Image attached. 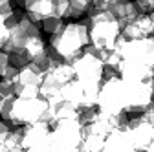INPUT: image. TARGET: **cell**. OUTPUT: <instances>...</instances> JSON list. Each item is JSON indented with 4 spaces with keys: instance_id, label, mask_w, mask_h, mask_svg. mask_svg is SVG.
<instances>
[{
    "instance_id": "obj_1",
    "label": "cell",
    "mask_w": 154,
    "mask_h": 152,
    "mask_svg": "<svg viewBox=\"0 0 154 152\" xmlns=\"http://www.w3.org/2000/svg\"><path fill=\"white\" fill-rule=\"evenodd\" d=\"M86 44H90L86 26L83 22H70L64 24L55 35H51L50 46L46 48L53 59L61 62H72L75 57L81 55Z\"/></svg>"
},
{
    "instance_id": "obj_2",
    "label": "cell",
    "mask_w": 154,
    "mask_h": 152,
    "mask_svg": "<svg viewBox=\"0 0 154 152\" xmlns=\"http://www.w3.org/2000/svg\"><path fill=\"white\" fill-rule=\"evenodd\" d=\"M83 24L88 29L90 44L97 50H110L118 41V37L121 35V26L110 11L90 13Z\"/></svg>"
},
{
    "instance_id": "obj_3",
    "label": "cell",
    "mask_w": 154,
    "mask_h": 152,
    "mask_svg": "<svg viewBox=\"0 0 154 152\" xmlns=\"http://www.w3.org/2000/svg\"><path fill=\"white\" fill-rule=\"evenodd\" d=\"M13 126H24L31 123H48L51 125V110L42 97L31 99H13V110L9 121Z\"/></svg>"
},
{
    "instance_id": "obj_4",
    "label": "cell",
    "mask_w": 154,
    "mask_h": 152,
    "mask_svg": "<svg viewBox=\"0 0 154 152\" xmlns=\"http://www.w3.org/2000/svg\"><path fill=\"white\" fill-rule=\"evenodd\" d=\"M125 84L119 75L103 77L97 92V110L110 116H121L125 112Z\"/></svg>"
},
{
    "instance_id": "obj_5",
    "label": "cell",
    "mask_w": 154,
    "mask_h": 152,
    "mask_svg": "<svg viewBox=\"0 0 154 152\" xmlns=\"http://www.w3.org/2000/svg\"><path fill=\"white\" fill-rule=\"evenodd\" d=\"M83 139V125L79 119H66L53 125V130H50V148L51 152H75L79 150Z\"/></svg>"
},
{
    "instance_id": "obj_6",
    "label": "cell",
    "mask_w": 154,
    "mask_h": 152,
    "mask_svg": "<svg viewBox=\"0 0 154 152\" xmlns=\"http://www.w3.org/2000/svg\"><path fill=\"white\" fill-rule=\"evenodd\" d=\"M99 50L92 46V44H86L81 51L79 57L70 62L72 68H73V73H75V79L77 81H83V83H101L103 81V70H105V64L99 57Z\"/></svg>"
},
{
    "instance_id": "obj_7",
    "label": "cell",
    "mask_w": 154,
    "mask_h": 152,
    "mask_svg": "<svg viewBox=\"0 0 154 152\" xmlns=\"http://www.w3.org/2000/svg\"><path fill=\"white\" fill-rule=\"evenodd\" d=\"M125 112L136 114L143 112L152 103V92H154V79L149 81H128L125 83Z\"/></svg>"
},
{
    "instance_id": "obj_8",
    "label": "cell",
    "mask_w": 154,
    "mask_h": 152,
    "mask_svg": "<svg viewBox=\"0 0 154 152\" xmlns=\"http://www.w3.org/2000/svg\"><path fill=\"white\" fill-rule=\"evenodd\" d=\"M119 53H121V61L141 64L154 71V37L125 41Z\"/></svg>"
},
{
    "instance_id": "obj_9",
    "label": "cell",
    "mask_w": 154,
    "mask_h": 152,
    "mask_svg": "<svg viewBox=\"0 0 154 152\" xmlns=\"http://www.w3.org/2000/svg\"><path fill=\"white\" fill-rule=\"evenodd\" d=\"M125 130H127L134 148L140 150V152H145L154 141V126L150 123H147L143 117L128 119L125 125Z\"/></svg>"
},
{
    "instance_id": "obj_10",
    "label": "cell",
    "mask_w": 154,
    "mask_h": 152,
    "mask_svg": "<svg viewBox=\"0 0 154 152\" xmlns=\"http://www.w3.org/2000/svg\"><path fill=\"white\" fill-rule=\"evenodd\" d=\"M152 33H154V20L150 15H143V13L121 28V35L125 37V41L145 39V37H152Z\"/></svg>"
},
{
    "instance_id": "obj_11",
    "label": "cell",
    "mask_w": 154,
    "mask_h": 152,
    "mask_svg": "<svg viewBox=\"0 0 154 152\" xmlns=\"http://www.w3.org/2000/svg\"><path fill=\"white\" fill-rule=\"evenodd\" d=\"M103 152H140V150L134 148V145H132V141H130V138L127 134V130L123 126V128L114 130L105 139Z\"/></svg>"
},
{
    "instance_id": "obj_12",
    "label": "cell",
    "mask_w": 154,
    "mask_h": 152,
    "mask_svg": "<svg viewBox=\"0 0 154 152\" xmlns=\"http://www.w3.org/2000/svg\"><path fill=\"white\" fill-rule=\"evenodd\" d=\"M24 11L33 22L41 24L44 18L53 17V0H24Z\"/></svg>"
},
{
    "instance_id": "obj_13",
    "label": "cell",
    "mask_w": 154,
    "mask_h": 152,
    "mask_svg": "<svg viewBox=\"0 0 154 152\" xmlns=\"http://www.w3.org/2000/svg\"><path fill=\"white\" fill-rule=\"evenodd\" d=\"M110 13L114 15V18L119 22V26H127L128 22H132L134 18H138L141 13L138 9V6L134 4V2H128V0H119L118 4H114Z\"/></svg>"
},
{
    "instance_id": "obj_14",
    "label": "cell",
    "mask_w": 154,
    "mask_h": 152,
    "mask_svg": "<svg viewBox=\"0 0 154 152\" xmlns=\"http://www.w3.org/2000/svg\"><path fill=\"white\" fill-rule=\"evenodd\" d=\"M42 83V71L38 70L33 62H28L26 66H22L18 70V79H17V84L20 86H35L38 88Z\"/></svg>"
},
{
    "instance_id": "obj_15",
    "label": "cell",
    "mask_w": 154,
    "mask_h": 152,
    "mask_svg": "<svg viewBox=\"0 0 154 152\" xmlns=\"http://www.w3.org/2000/svg\"><path fill=\"white\" fill-rule=\"evenodd\" d=\"M44 75H48L50 79H53L55 83H59L61 86H64L66 83H70L72 79H75V73H73V68H72L70 62H57Z\"/></svg>"
},
{
    "instance_id": "obj_16",
    "label": "cell",
    "mask_w": 154,
    "mask_h": 152,
    "mask_svg": "<svg viewBox=\"0 0 154 152\" xmlns=\"http://www.w3.org/2000/svg\"><path fill=\"white\" fill-rule=\"evenodd\" d=\"M103 148H105V138L92 134V132H83L79 152H103Z\"/></svg>"
},
{
    "instance_id": "obj_17",
    "label": "cell",
    "mask_w": 154,
    "mask_h": 152,
    "mask_svg": "<svg viewBox=\"0 0 154 152\" xmlns=\"http://www.w3.org/2000/svg\"><path fill=\"white\" fill-rule=\"evenodd\" d=\"M31 62L38 68V70H41L42 71V75L46 73V71H50L57 62H61V61H57V59H53V57H51V53L48 51V48L42 51V53H38V55H35L33 57V59H31Z\"/></svg>"
},
{
    "instance_id": "obj_18",
    "label": "cell",
    "mask_w": 154,
    "mask_h": 152,
    "mask_svg": "<svg viewBox=\"0 0 154 152\" xmlns=\"http://www.w3.org/2000/svg\"><path fill=\"white\" fill-rule=\"evenodd\" d=\"M70 4V15L68 17H83V13H88V9L92 8L94 0H68Z\"/></svg>"
},
{
    "instance_id": "obj_19",
    "label": "cell",
    "mask_w": 154,
    "mask_h": 152,
    "mask_svg": "<svg viewBox=\"0 0 154 152\" xmlns=\"http://www.w3.org/2000/svg\"><path fill=\"white\" fill-rule=\"evenodd\" d=\"M41 24H42V29H44L46 33H50V35H55L57 31L64 26L63 18H59V17H48V18H44Z\"/></svg>"
},
{
    "instance_id": "obj_20",
    "label": "cell",
    "mask_w": 154,
    "mask_h": 152,
    "mask_svg": "<svg viewBox=\"0 0 154 152\" xmlns=\"http://www.w3.org/2000/svg\"><path fill=\"white\" fill-rule=\"evenodd\" d=\"M9 57V66H15V68H18L20 70L22 66H26L28 62H31V59L24 53V51H18V53H9L8 55Z\"/></svg>"
},
{
    "instance_id": "obj_21",
    "label": "cell",
    "mask_w": 154,
    "mask_h": 152,
    "mask_svg": "<svg viewBox=\"0 0 154 152\" xmlns=\"http://www.w3.org/2000/svg\"><path fill=\"white\" fill-rule=\"evenodd\" d=\"M70 15V4L68 0H53V17L64 18Z\"/></svg>"
},
{
    "instance_id": "obj_22",
    "label": "cell",
    "mask_w": 154,
    "mask_h": 152,
    "mask_svg": "<svg viewBox=\"0 0 154 152\" xmlns=\"http://www.w3.org/2000/svg\"><path fill=\"white\" fill-rule=\"evenodd\" d=\"M119 0H94L92 8L88 9V13H95V11H110L114 4H118Z\"/></svg>"
},
{
    "instance_id": "obj_23",
    "label": "cell",
    "mask_w": 154,
    "mask_h": 152,
    "mask_svg": "<svg viewBox=\"0 0 154 152\" xmlns=\"http://www.w3.org/2000/svg\"><path fill=\"white\" fill-rule=\"evenodd\" d=\"M134 4L138 6L140 13H143V15H149L154 11V0H136Z\"/></svg>"
},
{
    "instance_id": "obj_24",
    "label": "cell",
    "mask_w": 154,
    "mask_h": 152,
    "mask_svg": "<svg viewBox=\"0 0 154 152\" xmlns=\"http://www.w3.org/2000/svg\"><path fill=\"white\" fill-rule=\"evenodd\" d=\"M0 93H2V97H15V84L0 81Z\"/></svg>"
},
{
    "instance_id": "obj_25",
    "label": "cell",
    "mask_w": 154,
    "mask_h": 152,
    "mask_svg": "<svg viewBox=\"0 0 154 152\" xmlns=\"http://www.w3.org/2000/svg\"><path fill=\"white\" fill-rule=\"evenodd\" d=\"M24 152H51V148H50V141H44V143H38V145H33V147L26 148Z\"/></svg>"
},
{
    "instance_id": "obj_26",
    "label": "cell",
    "mask_w": 154,
    "mask_h": 152,
    "mask_svg": "<svg viewBox=\"0 0 154 152\" xmlns=\"http://www.w3.org/2000/svg\"><path fill=\"white\" fill-rule=\"evenodd\" d=\"M8 37H9V31L6 28V20H4V18H0V50H2L4 42L8 41Z\"/></svg>"
},
{
    "instance_id": "obj_27",
    "label": "cell",
    "mask_w": 154,
    "mask_h": 152,
    "mask_svg": "<svg viewBox=\"0 0 154 152\" xmlns=\"http://www.w3.org/2000/svg\"><path fill=\"white\" fill-rule=\"evenodd\" d=\"M13 13V6H11V2H0V18H6L9 17Z\"/></svg>"
},
{
    "instance_id": "obj_28",
    "label": "cell",
    "mask_w": 154,
    "mask_h": 152,
    "mask_svg": "<svg viewBox=\"0 0 154 152\" xmlns=\"http://www.w3.org/2000/svg\"><path fill=\"white\" fill-rule=\"evenodd\" d=\"M9 132H11V128L8 126V123L4 119H0V143L6 141V138L9 136Z\"/></svg>"
},
{
    "instance_id": "obj_29",
    "label": "cell",
    "mask_w": 154,
    "mask_h": 152,
    "mask_svg": "<svg viewBox=\"0 0 154 152\" xmlns=\"http://www.w3.org/2000/svg\"><path fill=\"white\" fill-rule=\"evenodd\" d=\"M9 66V57H8V53L6 51H2L0 50V77H2V73L6 71V68Z\"/></svg>"
},
{
    "instance_id": "obj_30",
    "label": "cell",
    "mask_w": 154,
    "mask_h": 152,
    "mask_svg": "<svg viewBox=\"0 0 154 152\" xmlns=\"http://www.w3.org/2000/svg\"><path fill=\"white\" fill-rule=\"evenodd\" d=\"M0 152H8V148H6V145H4V143H0Z\"/></svg>"
},
{
    "instance_id": "obj_31",
    "label": "cell",
    "mask_w": 154,
    "mask_h": 152,
    "mask_svg": "<svg viewBox=\"0 0 154 152\" xmlns=\"http://www.w3.org/2000/svg\"><path fill=\"white\" fill-rule=\"evenodd\" d=\"M145 152H154V141H152V145H150V147H149V148H147Z\"/></svg>"
},
{
    "instance_id": "obj_32",
    "label": "cell",
    "mask_w": 154,
    "mask_h": 152,
    "mask_svg": "<svg viewBox=\"0 0 154 152\" xmlns=\"http://www.w3.org/2000/svg\"><path fill=\"white\" fill-rule=\"evenodd\" d=\"M2 101H4V97H2V93H0V106H2Z\"/></svg>"
},
{
    "instance_id": "obj_33",
    "label": "cell",
    "mask_w": 154,
    "mask_h": 152,
    "mask_svg": "<svg viewBox=\"0 0 154 152\" xmlns=\"http://www.w3.org/2000/svg\"><path fill=\"white\" fill-rule=\"evenodd\" d=\"M17 2H18V4H20V6H24V0H17Z\"/></svg>"
},
{
    "instance_id": "obj_34",
    "label": "cell",
    "mask_w": 154,
    "mask_h": 152,
    "mask_svg": "<svg viewBox=\"0 0 154 152\" xmlns=\"http://www.w3.org/2000/svg\"><path fill=\"white\" fill-rule=\"evenodd\" d=\"M0 2H11V0H0Z\"/></svg>"
},
{
    "instance_id": "obj_35",
    "label": "cell",
    "mask_w": 154,
    "mask_h": 152,
    "mask_svg": "<svg viewBox=\"0 0 154 152\" xmlns=\"http://www.w3.org/2000/svg\"><path fill=\"white\" fill-rule=\"evenodd\" d=\"M152 103H154V92H152Z\"/></svg>"
},
{
    "instance_id": "obj_36",
    "label": "cell",
    "mask_w": 154,
    "mask_h": 152,
    "mask_svg": "<svg viewBox=\"0 0 154 152\" xmlns=\"http://www.w3.org/2000/svg\"><path fill=\"white\" fill-rule=\"evenodd\" d=\"M75 152H79V150H75Z\"/></svg>"
},
{
    "instance_id": "obj_37",
    "label": "cell",
    "mask_w": 154,
    "mask_h": 152,
    "mask_svg": "<svg viewBox=\"0 0 154 152\" xmlns=\"http://www.w3.org/2000/svg\"><path fill=\"white\" fill-rule=\"evenodd\" d=\"M152 37H154V33H152Z\"/></svg>"
}]
</instances>
